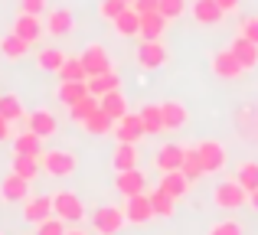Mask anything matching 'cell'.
Masks as SVG:
<instances>
[{
    "instance_id": "obj_1",
    "label": "cell",
    "mask_w": 258,
    "mask_h": 235,
    "mask_svg": "<svg viewBox=\"0 0 258 235\" xmlns=\"http://www.w3.org/2000/svg\"><path fill=\"white\" fill-rule=\"evenodd\" d=\"M127 216H124V206H98L92 212V229L95 235H118L124 229Z\"/></svg>"
},
{
    "instance_id": "obj_2",
    "label": "cell",
    "mask_w": 258,
    "mask_h": 235,
    "mask_svg": "<svg viewBox=\"0 0 258 235\" xmlns=\"http://www.w3.org/2000/svg\"><path fill=\"white\" fill-rule=\"evenodd\" d=\"M52 212H56L62 222H82V216H85V203L76 196V193L62 190V193H56V196H52Z\"/></svg>"
},
{
    "instance_id": "obj_3",
    "label": "cell",
    "mask_w": 258,
    "mask_h": 235,
    "mask_svg": "<svg viewBox=\"0 0 258 235\" xmlns=\"http://www.w3.org/2000/svg\"><path fill=\"white\" fill-rule=\"evenodd\" d=\"M39 164H43V170L49 173V177H72V173H76V153H69V150H43Z\"/></svg>"
},
{
    "instance_id": "obj_4",
    "label": "cell",
    "mask_w": 258,
    "mask_h": 235,
    "mask_svg": "<svg viewBox=\"0 0 258 235\" xmlns=\"http://www.w3.org/2000/svg\"><path fill=\"white\" fill-rule=\"evenodd\" d=\"M79 59H82L88 79L92 75H101V72H111V56H108V49L101 43H88L82 52H79Z\"/></svg>"
},
{
    "instance_id": "obj_5",
    "label": "cell",
    "mask_w": 258,
    "mask_h": 235,
    "mask_svg": "<svg viewBox=\"0 0 258 235\" xmlns=\"http://www.w3.org/2000/svg\"><path fill=\"white\" fill-rule=\"evenodd\" d=\"M245 203H248V193L242 190V183L235 177L216 186V206H219V209H242Z\"/></svg>"
},
{
    "instance_id": "obj_6",
    "label": "cell",
    "mask_w": 258,
    "mask_h": 235,
    "mask_svg": "<svg viewBox=\"0 0 258 235\" xmlns=\"http://www.w3.org/2000/svg\"><path fill=\"white\" fill-rule=\"evenodd\" d=\"M114 137H118V144H138L141 137H147V127H144V121H141V111L138 115L127 111V115L114 124Z\"/></svg>"
},
{
    "instance_id": "obj_7",
    "label": "cell",
    "mask_w": 258,
    "mask_h": 235,
    "mask_svg": "<svg viewBox=\"0 0 258 235\" xmlns=\"http://www.w3.org/2000/svg\"><path fill=\"white\" fill-rule=\"evenodd\" d=\"M13 33H17L20 39H26L30 46H36L39 36L46 33V20H39L36 13H17V20H13Z\"/></svg>"
},
{
    "instance_id": "obj_8",
    "label": "cell",
    "mask_w": 258,
    "mask_h": 235,
    "mask_svg": "<svg viewBox=\"0 0 258 235\" xmlns=\"http://www.w3.org/2000/svg\"><path fill=\"white\" fill-rule=\"evenodd\" d=\"M196 150H200V160H203V170L206 173H219L222 167H226V147L219 144V140H200V144H196Z\"/></svg>"
},
{
    "instance_id": "obj_9",
    "label": "cell",
    "mask_w": 258,
    "mask_h": 235,
    "mask_svg": "<svg viewBox=\"0 0 258 235\" xmlns=\"http://www.w3.org/2000/svg\"><path fill=\"white\" fill-rule=\"evenodd\" d=\"M167 59H170V52H167V46L160 39H144L141 43V49H138L141 69H160V65H167Z\"/></svg>"
},
{
    "instance_id": "obj_10",
    "label": "cell",
    "mask_w": 258,
    "mask_h": 235,
    "mask_svg": "<svg viewBox=\"0 0 258 235\" xmlns=\"http://www.w3.org/2000/svg\"><path fill=\"white\" fill-rule=\"evenodd\" d=\"M124 216L131 225H144L154 219V206H151V196L147 193H138V196H127L124 203Z\"/></svg>"
},
{
    "instance_id": "obj_11",
    "label": "cell",
    "mask_w": 258,
    "mask_h": 235,
    "mask_svg": "<svg viewBox=\"0 0 258 235\" xmlns=\"http://www.w3.org/2000/svg\"><path fill=\"white\" fill-rule=\"evenodd\" d=\"M213 72H216V79H226V82H232V79H239L245 69H242V62L232 56V49L226 46V49H219V52L213 56Z\"/></svg>"
},
{
    "instance_id": "obj_12",
    "label": "cell",
    "mask_w": 258,
    "mask_h": 235,
    "mask_svg": "<svg viewBox=\"0 0 258 235\" xmlns=\"http://www.w3.org/2000/svg\"><path fill=\"white\" fill-rule=\"evenodd\" d=\"M193 20L200 26H219L222 23V17H226V10H222L216 0H193Z\"/></svg>"
},
{
    "instance_id": "obj_13",
    "label": "cell",
    "mask_w": 258,
    "mask_h": 235,
    "mask_svg": "<svg viewBox=\"0 0 258 235\" xmlns=\"http://www.w3.org/2000/svg\"><path fill=\"white\" fill-rule=\"evenodd\" d=\"M49 216H56V212H52V196H33V199H26V206H23V222L39 225V222H46Z\"/></svg>"
},
{
    "instance_id": "obj_14",
    "label": "cell",
    "mask_w": 258,
    "mask_h": 235,
    "mask_svg": "<svg viewBox=\"0 0 258 235\" xmlns=\"http://www.w3.org/2000/svg\"><path fill=\"white\" fill-rule=\"evenodd\" d=\"M26 193H30V180H23L20 173H7L4 180H0V196L7 199V203H23Z\"/></svg>"
},
{
    "instance_id": "obj_15",
    "label": "cell",
    "mask_w": 258,
    "mask_h": 235,
    "mask_svg": "<svg viewBox=\"0 0 258 235\" xmlns=\"http://www.w3.org/2000/svg\"><path fill=\"white\" fill-rule=\"evenodd\" d=\"M229 49H232V56L242 62V69H245V72H252L255 65H258V43H252V39L235 36L232 43H229Z\"/></svg>"
},
{
    "instance_id": "obj_16",
    "label": "cell",
    "mask_w": 258,
    "mask_h": 235,
    "mask_svg": "<svg viewBox=\"0 0 258 235\" xmlns=\"http://www.w3.org/2000/svg\"><path fill=\"white\" fill-rule=\"evenodd\" d=\"M114 186H118V193L121 196H138V193H144L147 190V177L134 167V170H124V173H118V180H114Z\"/></svg>"
},
{
    "instance_id": "obj_17",
    "label": "cell",
    "mask_w": 258,
    "mask_h": 235,
    "mask_svg": "<svg viewBox=\"0 0 258 235\" xmlns=\"http://www.w3.org/2000/svg\"><path fill=\"white\" fill-rule=\"evenodd\" d=\"M26 127H30V131H36L39 137H52V134L59 131V121H56L52 111L36 108V111H30V118H26Z\"/></svg>"
},
{
    "instance_id": "obj_18",
    "label": "cell",
    "mask_w": 258,
    "mask_h": 235,
    "mask_svg": "<svg viewBox=\"0 0 258 235\" xmlns=\"http://www.w3.org/2000/svg\"><path fill=\"white\" fill-rule=\"evenodd\" d=\"M154 167H157L160 173L180 170V167H183V147L180 144H164L157 153H154Z\"/></svg>"
},
{
    "instance_id": "obj_19",
    "label": "cell",
    "mask_w": 258,
    "mask_h": 235,
    "mask_svg": "<svg viewBox=\"0 0 258 235\" xmlns=\"http://www.w3.org/2000/svg\"><path fill=\"white\" fill-rule=\"evenodd\" d=\"M160 190L167 193V196H173V199H183L189 193V180H186V173L183 170H170V173H160Z\"/></svg>"
},
{
    "instance_id": "obj_20",
    "label": "cell",
    "mask_w": 258,
    "mask_h": 235,
    "mask_svg": "<svg viewBox=\"0 0 258 235\" xmlns=\"http://www.w3.org/2000/svg\"><path fill=\"white\" fill-rule=\"evenodd\" d=\"M167 23H170V20H167L160 10L141 13V33H138V36L141 39H160V36H164V30H167Z\"/></svg>"
},
{
    "instance_id": "obj_21",
    "label": "cell",
    "mask_w": 258,
    "mask_h": 235,
    "mask_svg": "<svg viewBox=\"0 0 258 235\" xmlns=\"http://www.w3.org/2000/svg\"><path fill=\"white\" fill-rule=\"evenodd\" d=\"M13 153H26V157H43V137L36 131H20L13 137Z\"/></svg>"
},
{
    "instance_id": "obj_22",
    "label": "cell",
    "mask_w": 258,
    "mask_h": 235,
    "mask_svg": "<svg viewBox=\"0 0 258 235\" xmlns=\"http://www.w3.org/2000/svg\"><path fill=\"white\" fill-rule=\"evenodd\" d=\"M72 10H66V7H56V10H46V33H52V36H66V33L72 30Z\"/></svg>"
},
{
    "instance_id": "obj_23",
    "label": "cell",
    "mask_w": 258,
    "mask_h": 235,
    "mask_svg": "<svg viewBox=\"0 0 258 235\" xmlns=\"http://www.w3.org/2000/svg\"><path fill=\"white\" fill-rule=\"evenodd\" d=\"M114 89H121V75H118L114 69L88 79V95H95V98H105L108 92H114Z\"/></svg>"
},
{
    "instance_id": "obj_24",
    "label": "cell",
    "mask_w": 258,
    "mask_h": 235,
    "mask_svg": "<svg viewBox=\"0 0 258 235\" xmlns=\"http://www.w3.org/2000/svg\"><path fill=\"white\" fill-rule=\"evenodd\" d=\"M26 52H30V43L26 39H20L17 33H7V36H0V56L10 59V62H17V59H23Z\"/></svg>"
},
{
    "instance_id": "obj_25",
    "label": "cell",
    "mask_w": 258,
    "mask_h": 235,
    "mask_svg": "<svg viewBox=\"0 0 258 235\" xmlns=\"http://www.w3.org/2000/svg\"><path fill=\"white\" fill-rule=\"evenodd\" d=\"M10 170L13 173H20L23 180H36L39 177V170H43V164H39V157H26V153H13V160H10Z\"/></svg>"
},
{
    "instance_id": "obj_26",
    "label": "cell",
    "mask_w": 258,
    "mask_h": 235,
    "mask_svg": "<svg viewBox=\"0 0 258 235\" xmlns=\"http://www.w3.org/2000/svg\"><path fill=\"white\" fill-rule=\"evenodd\" d=\"M98 108H101V98H95V95H82L76 105H69V118L76 121V124H85V121L92 118Z\"/></svg>"
},
{
    "instance_id": "obj_27",
    "label": "cell",
    "mask_w": 258,
    "mask_h": 235,
    "mask_svg": "<svg viewBox=\"0 0 258 235\" xmlns=\"http://www.w3.org/2000/svg\"><path fill=\"white\" fill-rule=\"evenodd\" d=\"M160 108H164V121H167V131H176V127H183L189 121V111L183 102H160Z\"/></svg>"
},
{
    "instance_id": "obj_28",
    "label": "cell",
    "mask_w": 258,
    "mask_h": 235,
    "mask_svg": "<svg viewBox=\"0 0 258 235\" xmlns=\"http://www.w3.org/2000/svg\"><path fill=\"white\" fill-rule=\"evenodd\" d=\"M66 59H69V56H66L62 49H56V46H46V49L36 52V65L43 72H59L66 65Z\"/></svg>"
},
{
    "instance_id": "obj_29",
    "label": "cell",
    "mask_w": 258,
    "mask_h": 235,
    "mask_svg": "<svg viewBox=\"0 0 258 235\" xmlns=\"http://www.w3.org/2000/svg\"><path fill=\"white\" fill-rule=\"evenodd\" d=\"M111 164H114V170H118V173L134 170V167H138V144H118V147H114Z\"/></svg>"
},
{
    "instance_id": "obj_30",
    "label": "cell",
    "mask_w": 258,
    "mask_h": 235,
    "mask_svg": "<svg viewBox=\"0 0 258 235\" xmlns=\"http://www.w3.org/2000/svg\"><path fill=\"white\" fill-rule=\"evenodd\" d=\"M0 115L10 121V124L23 121V118H26V108H23V102H20V95H13V92L0 95Z\"/></svg>"
},
{
    "instance_id": "obj_31",
    "label": "cell",
    "mask_w": 258,
    "mask_h": 235,
    "mask_svg": "<svg viewBox=\"0 0 258 235\" xmlns=\"http://www.w3.org/2000/svg\"><path fill=\"white\" fill-rule=\"evenodd\" d=\"M141 121H144L147 134H164L167 131L164 108H160V105H144V108H141Z\"/></svg>"
},
{
    "instance_id": "obj_32",
    "label": "cell",
    "mask_w": 258,
    "mask_h": 235,
    "mask_svg": "<svg viewBox=\"0 0 258 235\" xmlns=\"http://www.w3.org/2000/svg\"><path fill=\"white\" fill-rule=\"evenodd\" d=\"M183 173H186L189 183H196L200 177H206V170H203V160H200V150L196 147H183Z\"/></svg>"
},
{
    "instance_id": "obj_33",
    "label": "cell",
    "mask_w": 258,
    "mask_h": 235,
    "mask_svg": "<svg viewBox=\"0 0 258 235\" xmlns=\"http://www.w3.org/2000/svg\"><path fill=\"white\" fill-rule=\"evenodd\" d=\"M114 33H118V36H138L141 33V13L134 10V7H127V10L114 20Z\"/></svg>"
},
{
    "instance_id": "obj_34",
    "label": "cell",
    "mask_w": 258,
    "mask_h": 235,
    "mask_svg": "<svg viewBox=\"0 0 258 235\" xmlns=\"http://www.w3.org/2000/svg\"><path fill=\"white\" fill-rule=\"evenodd\" d=\"M101 111H105V115H111L114 121H121V118L127 115V98L121 95V89L108 92V95L101 98Z\"/></svg>"
},
{
    "instance_id": "obj_35",
    "label": "cell",
    "mask_w": 258,
    "mask_h": 235,
    "mask_svg": "<svg viewBox=\"0 0 258 235\" xmlns=\"http://www.w3.org/2000/svg\"><path fill=\"white\" fill-rule=\"evenodd\" d=\"M147 196H151V206H154V216H160V219H170L173 212H176V199L173 196H167L164 190H154V193H147Z\"/></svg>"
},
{
    "instance_id": "obj_36",
    "label": "cell",
    "mask_w": 258,
    "mask_h": 235,
    "mask_svg": "<svg viewBox=\"0 0 258 235\" xmlns=\"http://www.w3.org/2000/svg\"><path fill=\"white\" fill-rule=\"evenodd\" d=\"M56 75H59V82H88V72H85V65H82L79 56L66 59V65L56 72Z\"/></svg>"
},
{
    "instance_id": "obj_37",
    "label": "cell",
    "mask_w": 258,
    "mask_h": 235,
    "mask_svg": "<svg viewBox=\"0 0 258 235\" xmlns=\"http://www.w3.org/2000/svg\"><path fill=\"white\" fill-rule=\"evenodd\" d=\"M59 102L69 108V105H76L82 95H88V82H59Z\"/></svg>"
},
{
    "instance_id": "obj_38",
    "label": "cell",
    "mask_w": 258,
    "mask_h": 235,
    "mask_svg": "<svg viewBox=\"0 0 258 235\" xmlns=\"http://www.w3.org/2000/svg\"><path fill=\"white\" fill-rule=\"evenodd\" d=\"M114 124H118V121H114L111 115H105V111L98 108V111H95V115L88 118L82 127H85L88 134H114Z\"/></svg>"
},
{
    "instance_id": "obj_39",
    "label": "cell",
    "mask_w": 258,
    "mask_h": 235,
    "mask_svg": "<svg viewBox=\"0 0 258 235\" xmlns=\"http://www.w3.org/2000/svg\"><path fill=\"white\" fill-rule=\"evenodd\" d=\"M235 180L242 183V190H245V193H255L258 190V164H255V160L242 164L239 170H235Z\"/></svg>"
},
{
    "instance_id": "obj_40",
    "label": "cell",
    "mask_w": 258,
    "mask_h": 235,
    "mask_svg": "<svg viewBox=\"0 0 258 235\" xmlns=\"http://www.w3.org/2000/svg\"><path fill=\"white\" fill-rule=\"evenodd\" d=\"M124 10H127L124 0H98V17L101 20H111V23H114Z\"/></svg>"
},
{
    "instance_id": "obj_41",
    "label": "cell",
    "mask_w": 258,
    "mask_h": 235,
    "mask_svg": "<svg viewBox=\"0 0 258 235\" xmlns=\"http://www.w3.org/2000/svg\"><path fill=\"white\" fill-rule=\"evenodd\" d=\"M206 235H242V225L235 219H222V222H213Z\"/></svg>"
},
{
    "instance_id": "obj_42",
    "label": "cell",
    "mask_w": 258,
    "mask_h": 235,
    "mask_svg": "<svg viewBox=\"0 0 258 235\" xmlns=\"http://www.w3.org/2000/svg\"><path fill=\"white\" fill-rule=\"evenodd\" d=\"M69 229H66V222L59 216H49L46 222H39V229H36V235H66Z\"/></svg>"
},
{
    "instance_id": "obj_43",
    "label": "cell",
    "mask_w": 258,
    "mask_h": 235,
    "mask_svg": "<svg viewBox=\"0 0 258 235\" xmlns=\"http://www.w3.org/2000/svg\"><path fill=\"white\" fill-rule=\"evenodd\" d=\"M183 10H186V0H160V13H164L167 20L183 17Z\"/></svg>"
},
{
    "instance_id": "obj_44",
    "label": "cell",
    "mask_w": 258,
    "mask_h": 235,
    "mask_svg": "<svg viewBox=\"0 0 258 235\" xmlns=\"http://www.w3.org/2000/svg\"><path fill=\"white\" fill-rule=\"evenodd\" d=\"M239 36H245V39H252V43H258V17H245V20H242Z\"/></svg>"
},
{
    "instance_id": "obj_45",
    "label": "cell",
    "mask_w": 258,
    "mask_h": 235,
    "mask_svg": "<svg viewBox=\"0 0 258 235\" xmlns=\"http://www.w3.org/2000/svg\"><path fill=\"white\" fill-rule=\"evenodd\" d=\"M49 10V0H20V13H46Z\"/></svg>"
},
{
    "instance_id": "obj_46",
    "label": "cell",
    "mask_w": 258,
    "mask_h": 235,
    "mask_svg": "<svg viewBox=\"0 0 258 235\" xmlns=\"http://www.w3.org/2000/svg\"><path fill=\"white\" fill-rule=\"evenodd\" d=\"M134 10H138V13H151V10H160V0H134Z\"/></svg>"
},
{
    "instance_id": "obj_47",
    "label": "cell",
    "mask_w": 258,
    "mask_h": 235,
    "mask_svg": "<svg viewBox=\"0 0 258 235\" xmlns=\"http://www.w3.org/2000/svg\"><path fill=\"white\" fill-rule=\"evenodd\" d=\"M216 4H219L226 13H235V10H239V4H242V0H216Z\"/></svg>"
},
{
    "instance_id": "obj_48",
    "label": "cell",
    "mask_w": 258,
    "mask_h": 235,
    "mask_svg": "<svg viewBox=\"0 0 258 235\" xmlns=\"http://www.w3.org/2000/svg\"><path fill=\"white\" fill-rule=\"evenodd\" d=\"M0 140H10V121L0 115Z\"/></svg>"
},
{
    "instance_id": "obj_49",
    "label": "cell",
    "mask_w": 258,
    "mask_h": 235,
    "mask_svg": "<svg viewBox=\"0 0 258 235\" xmlns=\"http://www.w3.org/2000/svg\"><path fill=\"white\" fill-rule=\"evenodd\" d=\"M248 206H252V209L258 212V190H255V193H248Z\"/></svg>"
},
{
    "instance_id": "obj_50",
    "label": "cell",
    "mask_w": 258,
    "mask_h": 235,
    "mask_svg": "<svg viewBox=\"0 0 258 235\" xmlns=\"http://www.w3.org/2000/svg\"><path fill=\"white\" fill-rule=\"evenodd\" d=\"M66 235H88V232H82V229H69Z\"/></svg>"
},
{
    "instance_id": "obj_51",
    "label": "cell",
    "mask_w": 258,
    "mask_h": 235,
    "mask_svg": "<svg viewBox=\"0 0 258 235\" xmlns=\"http://www.w3.org/2000/svg\"><path fill=\"white\" fill-rule=\"evenodd\" d=\"M124 4H127V7H134V0H124Z\"/></svg>"
},
{
    "instance_id": "obj_52",
    "label": "cell",
    "mask_w": 258,
    "mask_h": 235,
    "mask_svg": "<svg viewBox=\"0 0 258 235\" xmlns=\"http://www.w3.org/2000/svg\"><path fill=\"white\" fill-rule=\"evenodd\" d=\"M0 235H4V232H0Z\"/></svg>"
}]
</instances>
